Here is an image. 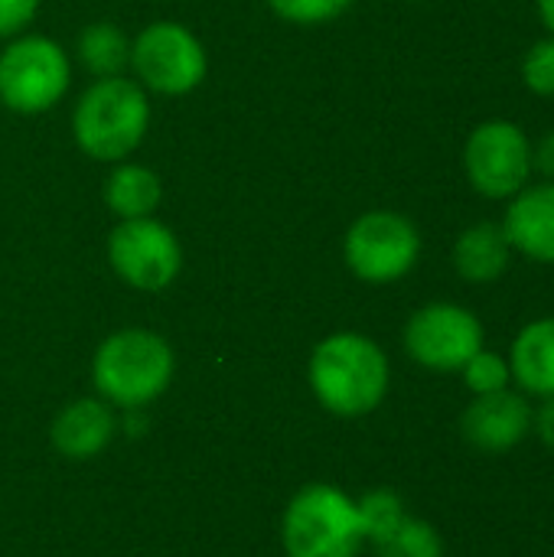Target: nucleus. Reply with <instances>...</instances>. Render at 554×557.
<instances>
[{
    "label": "nucleus",
    "mask_w": 554,
    "mask_h": 557,
    "mask_svg": "<svg viewBox=\"0 0 554 557\" xmlns=\"http://www.w3.org/2000/svg\"><path fill=\"white\" fill-rule=\"evenodd\" d=\"M310 388L340 418L369 414L389 392V359L362 333H333L310 356Z\"/></svg>",
    "instance_id": "1"
},
{
    "label": "nucleus",
    "mask_w": 554,
    "mask_h": 557,
    "mask_svg": "<svg viewBox=\"0 0 554 557\" xmlns=\"http://www.w3.org/2000/svg\"><path fill=\"white\" fill-rule=\"evenodd\" d=\"M150 127V101L144 85L114 75L95 78L75 111H72V134L85 157L98 163H121L127 160Z\"/></svg>",
    "instance_id": "2"
},
{
    "label": "nucleus",
    "mask_w": 554,
    "mask_h": 557,
    "mask_svg": "<svg viewBox=\"0 0 554 557\" xmlns=\"http://www.w3.org/2000/svg\"><path fill=\"white\" fill-rule=\"evenodd\" d=\"M95 388L121 408H140L160 398L173 379V352L150 330H121L95 352Z\"/></svg>",
    "instance_id": "3"
},
{
    "label": "nucleus",
    "mask_w": 554,
    "mask_h": 557,
    "mask_svg": "<svg viewBox=\"0 0 554 557\" xmlns=\"http://www.w3.org/2000/svg\"><path fill=\"white\" fill-rule=\"evenodd\" d=\"M281 535L287 557H359L366 545L359 506L327 483H313L291 499Z\"/></svg>",
    "instance_id": "4"
},
{
    "label": "nucleus",
    "mask_w": 554,
    "mask_h": 557,
    "mask_svg": "<svg viewBox=\"0 0 554 557\" xmlns=\"http://www.w3.org/2000/svg\"><path fill=\"white\" fill-rule=\"evenodd\" d=\"M72 82L65 49L49 36H20L0 52V104L16 114H42Z\"/></svg>",
    "instance_id": "5"
},
{
    "label": "nucleus",
    "mask_w": 554,
    "mask_h": 557,
    "mask_svg": "<svg viewBox=\"0 0 554 557\" xmlns=\"http://www.w3.org/2000/svg\"><path fill=\"white\" fill-rule=\"evenodd\" d=\"M346 268L366 284L402 281L421 258V232L415 222L392 209L359 215L343 238Z\"/></svg>",
    "instance_id": "6"
},
{
    "label": "nucleus",
    "mask_w": 554,
    "mask_h": 557,
    "mask_svg": "<svg viewBox=\"0 0 554 557\" xmlns=\"http://www.w3.org/2000/svg\"><path fill=\"white\" fill-rule=\"evenodd\" d=\"M464 173L480 196L509 202L535 173L529 134L506 117L477 124L464 144Z\"/></svg>",
    "instance_id": "7"
},
{
    "label": "nucleus",
    "mask_w": 554,
    "mask_h": 557,
    "mask_svg": "<svg viewBox=\"0 0 554 557\" xmlns=\"http://www.w3.org/2000/svg\"><path fill=\"white\" fill-rule=\"evenodd\" d=\"M131 65L140 78L137 85L157 95H186L202 85L209 55L189 26L160 20L144 26L131 42Z\"/></svg>",
    "instance_id": "8"
},
{
    "label": "nucleus",
    "mask_w": 554,
    "mask_h": 557,
    "mask_svg": "<svg viewBox=\"0 0 554 557\" xmlns=\"http://www.w3.org/2000/svg\"><path fill=\"white\" fill-rule=\"evenodd\" d=\"M108 261L114 274L137 290H163L183 268V245L160 219H124L108 235Z\"/></svg>",
    "instance_id": "9"
},
{
    "label": "nucleus",
    "mask_w": 554,
    "mask_h": 557,
    "mask_svg": "<svg viewBox=\"0 0 554 557\" xmlns=\"http://www.w3.org/2000/svg\"><path fill=\"white\" fill-rule=\"evenodd\" d=\"M408 356L431 372H460L483 349V323L460 304H428L405 323Z\"/></svg>",
    "instance_id": "10"
},
{
    "label": "nucleus",
    "mask_w": 554,
    "mask_h": 557,
    "mask_svg": "<svg viewBox=\"0 0 554 557\" xmlns=\"http://www.w3.org/2000/svg\"><path fill=\"white\" fill-rule=\"evenodd\" d=\"M460 431L477 450L506 454L532 434V405L513 388L496 395H477L460 418Z\"/></svg>",
    "instance_id": "11"
},
{
    "label": "nucleus",
    "mask_w": 554,
    "mask_h": 557,
    "mask_svg": "<svg viewBox=\"0 0 554 557\" xmlns=\"http://www.w3.org/2000/svg\"><path fill=\"white\" fill-rule=\"evenodd\" d=\"M503 232L516 255L554 264V183H529L519 189L503 215Z\"/></svg>",
    "instance_id": "12"
},
{
    "label": "nucleus",
    "mask_w": 554,
    "mask_h": 557,
    "mask_svg": "<svg viewBox=\"0 0 554 557\" xmlns=\"http://www.w3.org/2000/svg\"><path fill=\"white\" fill-rule=\"evenodd\" d=\"M509 369L519 388L532 398H554V317L532 320L519 330L509 349Z\"/></svg>",
    "instance_id": "13"
},
{
    "label": "nucleus",
    "mask_w": 554,
    "mask_h": 557,
    "mask_svg": "<svg viewBox=\"0 0 554 557\" xmlns=\"http://www.w3.org/2000/svg\"><path fill=\"white\" fill-rule=\"evenodd\" d=\"M513 255L500 222H477L454 242V271L470 284H493L509 271Z\"/></svg>",
    "instance_id": "14"
},
{
    "label": "nucleus",
    "mask_w": 554,
    "mask_h": 557,
    "mask_svg": "<svg viewBox=\"0 0 554 557\" xmlns=\"http://www.w3.org/2000/svg\"><path fill=\"white\" fill-rule=\"evenodd\" d=\"M114 434V418L101 401H72L52 424V444L69 460H88L108 447Z\"/></svg>",
    "instance_id": "15"
},
{
    "label": "nucleus",
    "mask_w": 554,
    "mask_h": 557,
    "mask_svg": "<svg viewBox=\"0 0 554 557\" xmlns=\"http://www.w3.org/2000/svg\"><path fill=\"white\" fill-rule=\"evenodd\" d=\"M163 199V186H160V176L140 163H127L121 160L108 180H104V202L114 215L124 219H147L157 212Z\"/></svg>",
    "instance_id": "16"
},
{
    "label": "nucleus",
    "mask_w": 554,
    "mask_h": 557,
    "mask_svg": "<svg viewBox=\"0 0 554 557\" xmlns=\"http://www.w3.org/2000/svg\"><path fill=\"white\" fill-rule=\"evenodd\" d=\"M78 59L95 78H114L124 75L131 65V39L118 23H91L78 36Z\"/></svg>",
    "instance_id": "17"
},
{
    "label": "nucleus",
    "mask_w": 554,
    "mask_h": 557,
    "mask_svg": "<svg viewBox=\"0 0 554 557\" xmlns=\"http://www.w3.org/2000/svg\"><path fill=\"white\" fill-rule=\"evenodd\" d=\"M379 557H444V542L434 525L405 516V522L376 545Z\"/></svg>",
    "instance_id": "18"
},
{
    "label": "nucleus",
    "mask_w": 554,
    "mask_h": 557,
    "mask_svg": "<svg viewBox=\"0 0 554 557\" xmlns=\"http://www.w3.org/2000/svg\"><path fill=\"white\" fill-rule=\"evenodd\" d=\"M356 506H359V519H362L366 542H372V545H379L382 539H389L405 522V516H408L402 496L392 493V490H372Z\"/></svg>",
    "instance_id": "19"
},
{
    "label": "nucleus",
    "mask_w": 554,
    "mask_h": 557,
    "mask_svg": "<svg viewBox=\"0 0 554 557\" xmlns=\"http://www.w3.org/2000/svg\"><path fill=\"white\" fill-rule=\"evenodd\" d=\"M464 385L477 395H496V392H506L513 385V369H509V359L500 356V352H490V349H480L464 369Z\"/></svg>",
    "instance_id": "20"
},
{
    "label": "nucleus",
    "mask_w": 554,
    "mask_h": 557,
    "mask_svg": "<svg viewBox=\"0 0 554 557\" xmlns=\"http://www.w3.org/2000/svg\"><path fill=\"white\" fill-rule=\"evenodd\" d=\"M353 0H268V7L287 20V23H297V26H320V23H330L336 20L340 13L349 10Z\"/></svg>",
    "instance_id": "21"
},
{
    "label": "nucleus",
    "mask_w": 554,
    "mask_h": 557,
    "mask_svg": "<svg viewBox=\"0 0 554 557\" xmlns=\"http://www.w3.org/2000/svg\"><path fill=\"white\" fill-rule=\"evenodd\" d=\"M522 82L532 95L554 98V36H545L529 46L522 59Z\"/></svg>",
    "instance_id": "22"
},
{
    "label": "nucleus",
    "mask_w": 554,
    "mask_h": 557,
    "mask_svg": "<svg viewBox=\"0 0 554 557\" xmlns=\"http://www.w3.org/2000/svg\"><path fill=\"white\" fill-rule=\"evenodd\" d=\"M39 10V0H0V39L20 36Z\"/></svg>",
    "instance_id": "23"
},
{
    "label": "nucleus",
    "mask_w": 554,
    "mask_h": 557,
    "mask_svg": "<svg viewBox=\"0 0 554 557\" xmlns=\"http://www.w3.org/2000/svg\"><path fill=\"white\" fill-rule=\"evenodd\" d=\"M532 434L554 450V398H542V405L532 408Z\"/></svg>",
    "instance_id": "24"
},
{
    "label": "nucleus",
    "mask_w": 554,
    "mask_h": 557,
    "mask_svg": "<svg viewBox=\"0 0 554 557\" xmlns=\"http://www.w3.org/2000/svg\"><path fill=\"white\" fill-rule=\"evenodd\" d=\"M532 170L554 183V127L545 137H539V144H532Z\"/></svg>",
    "instance_id": "25"
},
{
    "label": "nucleus",
    "mask_w": 554,
    "mask_h": 557,
    "mask_svg": "<svg viewBox=\"0 0 554 557\" xmlns=\"http://www.w3.org/2000/svg\"><path fill=\"white\" fill-rule=\"evenodd\" d=\"M535 10H539L542 26L549 29V36H554V0H535Z\"/></svg>",
    "instance_id": "26"
}]
</instances>
